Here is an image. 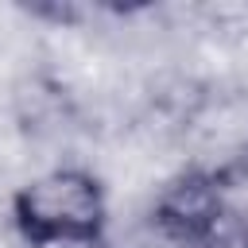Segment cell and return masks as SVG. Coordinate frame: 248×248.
Masks as SVG:
<instances>
[{"instance_id": "obj_2", "label": "cell", "mask_w": 248, "mask_h": 248, "mask_svg": "<svg viewBox=\"0 0 248 248\" xmlns=\"http://www.w3.org/2000/svg\"><path fill=\"white\" fill-rule=\"evenodd\" d=\"M12 225L19 240L43 232L108 229V186L81 163H58L31 174L12 194Z\"/></svg>"}, {"instance_id": "obj_3", "label": "cell", "mask_w": 248, "mask_h": 248, "mask_svg": "<svg viewBox=\"0 0 248 248\" xmlns=\"http://www.w3.org/2000/svg\"><path fill=\"white\" fill-rule=\"evenodd\" d=\"M225 190L190 174V170H174L167 174L155 190H151V229L174 244V248H190L194 236L205 229V221L225 205Z\"/></svg>"}, {"instance_id": "obj_5", "label": "cell", "mask_w": 248, "mask_h": 248, "mask_svg": "<svg viewBox=\"0 0 248 248\" xmlns=\"http://www.w3.org/2000/svg\"><path fill=\"white\" fill-rule=\"evenodd\" d=\"M27 248H108V229H81V232H43L23 240Z\"/></svg>"}, {"instance_id": "obj_4", "label": "cell", "mask_w": 248, "mask_h": 248, "mask_svg": "<svg viewBox=\"0 0 248 248\" xmlns=\"http://www.w3.org/2000/svg\"><path fill=\"white\" fill-rule=\"evenodd\" d=\"M190 248H248V205L225 198V205L205 221Z\"/></svg>"}, {"instance_id": "obj_1", "label": "cell", "mask_w": 248, "mask_h": 248, "mask_svg": "<svg viewBox=\"0 0 248 248\" xmlns=\"http://www.w3.org/2000/svg\"><path fill=\"white\" fill-rule=\"evenodd\" d=\"M174 151L182 170L225 194L248 186V85L202 81L174 128Z\"/></svg>"}]
</instances>
